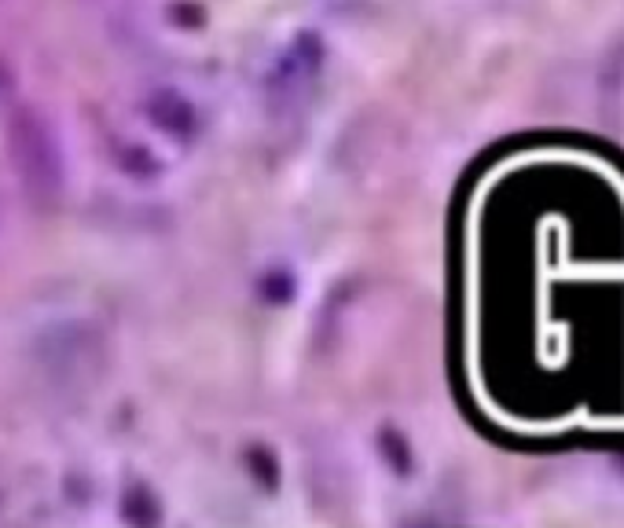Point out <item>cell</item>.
<instances>
[{
    "instance_id": "6da1fadb",
    "label": "cell",
    "mask_w": 624,
    "mask_h": 528,
    "mask_svg": "<svg viewBox=\"0 0 624 528\" xmlns=\"http://www.w3.org/2000/svg\"><path fill=\"white\" fill-rule=\"evenodd\" d=\"M8 147H12V162L19 169V180L34 198V206L48 210L59 203L63 195V155L52 125L44 121V114L30 103H19L8 118Z\"/></svg>"
},
{
    "instance_id": "7a4b0ae2",
    "label": "cell",
    "mask_w": 624,
    "mask_h": 528,
    "mask_svg": "<svg viewBox=\"0 0 624 528\" xmlns=\"http://www.w3.org/2000/svg\"><path fill=\"white\" fill-rule=\"evenodd\" d=\"M151 114H155L162 125H184V118H191L188 103H184V99L173 92V88H162V92L151 96Z\"/></svg>"
}]
</instances>
